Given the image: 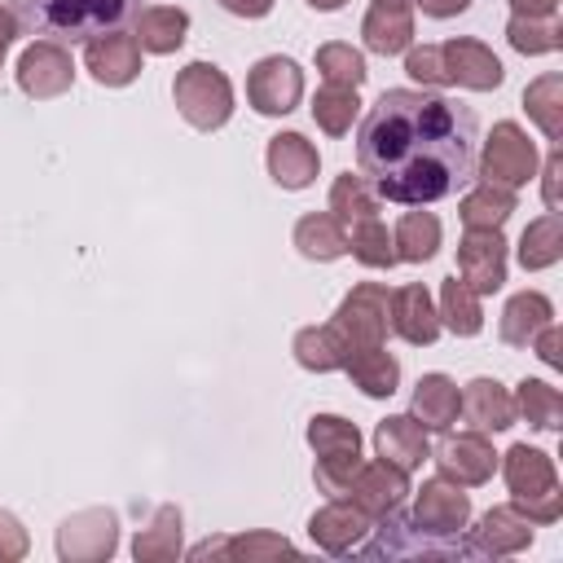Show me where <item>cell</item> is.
Wrapping results in <instances>:
<instances>
[{
	"label": "cell",
	"instance_id": "1",
	"mask_svg": "<svg viewBox=\"0 0 563 563\" xmlns=\"http://www.w3.org/2000/svg\"><path fill=\"white\" fill-rule=\"evenodd\" d=\"M479 119L435 88H383L356 128V167L378 198L422 207L475 176Z\"/></svg>",
	"mask_w": 563,
	"mask_h": 563
},
{
	"label": "cell",
	"instance_id": "2",
	"mask_svg": "<svg viewBox=\"0 0 563 563\" xmlns=\"http://www.w3.org/2000/svg\"><path fill=\"white\" fill-rule=\"evenodd\" d=\"M18 26L35 40L88 44L106 31H123L136 0H9Z\"/></svg>",
	"mask_w": 563,
	"mask_h": 563
},
{
	"label": "cell",
	"instance_id": "3",
	"mask_svg": "<svg viewBox=\"0 0 563 563\" xmlns=\"http://www.w3.org/2000/svg\"><path fill=\"white\" fill-rule=\"evenodd\" d=\"M497 462H501L510 501H515L532 523H559V515H563V493H559L554 457L541 453V449H532V444H510Z\"/></svg>",
	"mask_w": 563,
	"mask_h": 563
},
{
	"label": "cell",
	"instance_id": "4",
	"mask_svg": "<svg viewBox=\"0 0 563 563\" xmlns=\"http://www.w3.org/2000/svg\"><path fill=\"white\" fill-rule=\"evenodd\" d=\"M172 101H176V110L189 128L216 132L233 114V84L216 62H189L185 70H176Z\"/></svg>",
	"mask_w": 563,
	"mask_h": 563
},
{
	"label": "cell",
	"instance_id": "5",
	"mask_svg": "<svg viewBox=\"0 0 563 563\" xmlns=\"http://www.w3.org/2000/svg\"><path fill=\"white\" fill-rule=\"evenodd\" d=\"M347 347H378L391 334V290L383 282H356L330 321Z\"/></svg>",
	"mask_w": 563,
	"mask_h": 563
},
{
	"label": "cell",
	"instance_id": "6",
	"mask_svg": "<svg viewBox=\"0 0 563 563\" xmlns=\"http://www.w3.org/2000/svg\"><path fill=\"white\" fill-rule=\"evenodd\" d=\"M537 141H528V132L515 123V119H501L493 123L488 141H484V154H479V180L484 185H506V189H519L537 176Z\"/></svg>",
	"mask_w": 563,
	"mask_h": 563
},
{
	"label": "cell",
	"instance_id": "7",
	"mask_svg": "<svg viewBox=\"0 0 563 563\" xmlns=\"http://www.w3.org/2000/svg\"><path fill=\"white\" fill-rule=\"evenodd\" d=\"M119 550V515L106 506L75 510L57 523V559L62 563H106Z\"/></svg>",
	"mask_w": 563,
	"mask_h": 563
},
{
	"label": "cell",
	"instance_id": "8",
	"mask_svg": "<svg viewBox=\"0 0 563 563\" xmlns=\"http://www.w3.org/2000/svg\"><path fill=\"white\" fill-rule=\"evenodd\" d=\"M299 97H303V70H299L295 57L273 53V57H260L251 66V75H246V101H251L255 114H268V119L290 114L299 106Z\"/></svg>",
	"mask_w": 563,
	"mask_h": 563
},
{
	"label": "cell",
	"instance_id": "9",
	"mask_svg": "<svg viewBox=\"0 0 563 563\" xmlns=\"http://www.w3.org/2000/svg\"><path fill=\"white\" fill-rule=\"evenodd\" d=\"M75 84V62H70V48L57 44V40H31L18 57V88L31 97V101H53L62 92H70Z\"/></svg>",
	"mask_w": 563,
	"mask_h": 563
},
{
	"label": "cell",
	"instance_id": "10",
	"mask_svg": "<svg viewBox=\"0 0 563 563\" xmlns=\"http://www.w3.org/2000/svg\"><path fill=\"white\" fill-rule=\"evenodd\" d=\"M431 462H435V471H440L444 479H453V484H462V488H479V484H488L493 471H497V453H493V444H488L484 431L444 435V440L435 444Z\"/></svg>",
	"mask_w": 563,
	"mask_h": 563
},
{
	"label": "cell",
	"instance_id": "11",
	"mask_svg": "<svg viewBox=\"0 0 563 563\" xmlns=\"http://www.w3.org/2000/svg\"><path fill=\"white\" fill-rule=\"evenodd\" d=\"M409 519H413L422 532H431V537H462V528L471 523V497L462 493V484H453V479H444V475L422 479Z\"/></svg>",
	"mask_w": 563,
	"mask_h": 563
},
{
	"label": "cell",
	"instance_id": "12",
	"mask_svg": "<svg viewBox=\"0 0 563 563\" xmlns=\"http://www.w3.org/2000/svg\"><path fill=\"white\" fill-rule=\"evenodd\" d=\"M457 277L475 295H493L506 282V238L501 229H466L457 242Z\"/></svg>",
	"mask_w": 563,
	"mask_h": 563
},
{
	"label": "cell",
	"instance_id": "13",
	"mask_svg": "<svg viewBox=\"0 0 563 563\" xmlns=\"http://www.w3.org/2000/svg\"><path fill=\"white\" fill-rule=\"evenodd\" d=\"M440 57H444V70H449V84L457 88H471V92H493L501 88L506 79V66L501 57L484 44V40H471V35H453L440 44Z\"/></svg>",
	"mask_w": 563,
	"mask_h": 563
},
{
	"label": "cell",
	"instance_id": "14",
	"mask_svg": "<svg viewBox=\"0 0 563 563\" xmlns=\"http://www.w3.org/2000/svg\"><path fill=\"white\" fill-rule=\"evenodd\" d=\"M405 497H409V475L396 471V466H387L383 457H378V462H361V471L352 475V484H347V493H343V501H352V506L365 510L369 519L396 515V510L405 506Z\"/></svg>",
	"mask_w": 563,
	"mask_h": 563
},
{
	"label": "cell",
	"instance_id": "15",
	"mask_svg": "<svg viewBox=\"0 0 563 563\" xmlns=\"http://www.w3.org/2000/svg\"><path fill=\"white\" fill-rule=\"evenodd\" d=\"M532 528H537V523H532L515 501L493 506V510H484L479 523L471 528V550H475V559H506V554H519V550L532 545Z\"/></svg>",
	"mask_w": 563,
	"mask_h": 563
},
{
	"label": "cell",
	"instance_id": "16",
	"mask_svg": "<svg viewBox=\"0 0 563 563\" xmlns=\"http://www.w3.org/2000/svg\"><path fill=\"white\" fill-rule=\"evenodd\" d=\"M84 66L101 88H128L141 75V44L128 31H106L84 44Z\"/></svg>",
	"mask_w": 563,
	"mask_h": 563
},
{
	"label": "cell",
	"instance_id": "17",
	"mask_svg": "<svg viewBox=\"0 0 563 563\" xmlns=\"http://www.w3.org/2000/svg\"><path fill=\"white\" fill-rule=\"evenodd\" d=\"M369 528H374V519H369L365 510H356L352 501H343V497L325 501V506L308 519V537H312V545L325 550V554H352V550H361V541L369 537Z\"/></svg>",
	"mask_w": 563,
	"mask_h": 563
},
{
	"label": "cell",
	"instance_id": "18",
	"mask_svg": "<svg viewBox=\"0 0 563 563\" xmlns=\"http://www.w3.org/2000/svg\"><path fill=\"white\" fill-rule=\"evenodd\" d=\"M391 334L413 347H431L440 339V312L422 282H405L400 290H391Z\"/></svg>",
	"mask_w": 563,
	"mask_h": 563
},
{
	"label": "cell",
	"instance_id": "19",
	"mask_svg": "<svg viewBox=\"0 0 563 563\" xmlns=\"http://www.w3.org/2000/svg\"><path fill=\"white\" fill-rule=\"evenodd\" d=\"M374 453L387 462V466H396V471H418L427 457H431V444H427V427L418 422V418H409V413H391V418H383L378 427H374Z\"/></svg>",
	"mask_w": 563,
	"mask_h": 563
},
{
	"label": "cell",
	"instance_id": "20",
	"mask_svg": "<svg viewBox=\"0 0 563 563\" xmlns=\"http://www.w3.org/2000/svg\"><path fill=\"white\" fill-rule=\"evenodd\" d=\"M317 167H321V154L303 132H277L268 141V176L282 189H308L317 180Z\"/></svg>",
	"mask_w": 563,
	"mask_h": 563
},
{
	"label": "cell",
	"instance_id": "21",
	"mask_svg": "<svg viewBox=\"0 0 563 563\" xmlns=\"http://www.w3.org/2000/svg\"><path fill=\"white\" fill-rule=\"evenodd\" d=\"M457 413L471 422V431H510L515 427V396L497 378H471L462 387Z\"/></svg>",
	"mask_w": 563,
	"mask_h": 563
},
{
	"label": "cell",
	"instance_id": "22",
	"mask_svg": "<svg viewBox=\"0 0 563 563\" xmlns=\"http://www.w3.org/2000/svg\"><path fill=\"white\" fill-rule=\"evenodd\" d=\"M361 40L369 53L378 57H396L413 44V13L409 4H387V0H374L361 18Z\"/></svg>",
	"mask_w": 563,
	"mask_h": 563
},
{
	"label": "cell",
	"instance_id": "23",
	"mask_svg": "<svg viewBox=\"0 0 563 563\" xmlns=\"http://www.w3.org/2000/svg\"><path fill=\"white\" fill-rule=\"evenodd\" d=\"M185 35H189V13L176 4H150L132 13V40L141 44V53L167 57L185 44Z\"/></svg>",
	"mask_w": 563,
	"mask_h": 563
},
{
	"label": "cell",
	"instance_id": "24",
	"mask_svg": "<svg viewBox=\"0 0 563 563\" xmlns=\"http://www.w3.org/2000/svg\"><path fill=\"white\" fill-rule=\"evenodd\" d=\"M347 378L369 396V400H387L400 391V361L378 343V347H347L343 361Z\"/></svg>",
	"mask_w": 563,
	"mask_h": 563
},
{
	"label": "cell",
	"instance_id": "25",
	"mask_svg": "<svg viewBox=\"0 0 563 563\" xmlns=\"http://www.w3.org/2000/svg\"><path fill=\"white\" fill-rule=\"evenodd\" d=\"M457 405H462V391L449 374H422L409 400V418H418L427 431H449L457 422Z\"/></svg>",
	"mask_w": 563,
	"mask_h": 563
},
{
	"label": "cell",
	"instance_id": "26",
	"mask_svg": "<svg viewBox=\"0 0 563 563\" xmlns=\"http://www.w3.org/2000/svg\"><path fill=\"white\" fill-rule=\"evenodd\" d=\"M550 321H554L550 295H541V290H519V295L506 299L501 321H497V334H501V343H510V347H528L532 334H537L541 325H550Z\"/></svg>",
	"mask_w": 563,
	"mask_h": 563
},
{
	"label": "cell",
	"instance_id": "27",
	"mask_svg": "<svg viewBox=\"0 0 563 563\" xmlns=\"http://www.w3.org/2000/svg\"><path fill=\"white\" fill-rule=\"evenodd\" d=\"M180 532H185L180 506H158L150 515V523L136 532L132 559L136 563H172V559H180Z\"/></svg>",
	"mask_w": 563,
	"mask_h": 563
},
{
	"label": "cell",
	"instance_id": "28",
	"mask_svg": "<svg viewBox=\"0 0 563 563\" xmlns=\"http://www.w3.org/2000/svg\"><path fill=\"white\" fill-rule=\"evenodd\" d=\"M435 312H440V330H449L457 339H475L484 330V303L457 273L440 282V308Z\"/></svg>",
	"mask_w": 563,
	"mask_h": 563
},
{
	"label": "cell",
	"instance_id": "29",
	"mask_svg": "<svg viewBox=\"0 0 563 563\" xmlns=\"http://www.w3.org/2000/svg\"><path fill=\"white\" fill-rule=\"evenodd\" d=\"M295 246H299L303 260L330 264V260L347 255V229H343L330 211H308V216H299V224H295Z\"/></svg>",
	"mask_w": 563,
	"mask_h": 563
},
{
	"label": "cell",
	"instance_id": "30",
	"mask_svg": "<svg viewBox=\"0 0 563 563\" xmlns=\"http://www.w3.org/2000/svg\"><path fill=\"white\" fill-rule=\"evenodd\" d=\"M523 110L528 119L541 128L545 141H563V75L559 70H545L537 75L528 88H523Z\"/></svg>",
	"mask_w": 563,
	"mask_h": 563
},
{
	"label": "cell",
	"instance_id": "31",
	"mask_svg": "<svg viewBox=\"0 0 563 563\" xmlns=\"http://www.w3.org/2000/svg\"><path fill=\"white\" fill-rule=\"evenodd\" d=\"M515 255H519L523 273H541V268L559 264L563 260V220H559V211H545V216L528 220Z\"/></svg>",
	"mask_w": 563,
	"mask_h": 563
},
{
	"label": "cell",
	"instance_id": "32",
	"mask_svg": "<svg viewBox=\"0 0 563 563\" xmlns=\"http://www.w3.org/2000/svg\"><path fill=\"white\" fill-rule=\"evenodd\" d=\"M515 189H506V185H475L471 194H462V202H457V216H462V224L466 229H501L510 216H515Z\"/></svg>",
	"mask_w": 563,
	"mask_h": 563
},
{
	"label": "cell",
	"instance_id": "33",
	"mask_svg": "<svg viewBox=\"0 0 563 563\" xmlns=\"http://www.w3.org/2000/svg\"><path fill=\"white\" fill-rule=\"evenodd\" d=\"M295 361L303 369H312V374H334L347 361V343L330 321L325 325H303L295 334Z\"/></svg>",
	"mask_w": 563,
	"mask_h": 563
},
{
	"label": "cell",
	"instance_id": "34",
	"mask_svg": "<svg viewBox=\"0 0 563 563\" xmlns=\"http://www.w3.org/2000/svg\"><path fill=\"white\" fill-rule=\"evenodd\" d=\"M391 246H396V260L427 264L440 251V220L431 211H405L391 229Z\"/></svg>",
	"mask_w": 563,
	"mask_h": 563
},
{
	"label": "cell",
	"instance_id": "35",
	"mask_svg": "<svg viewBox=\"0 0 563 563\" xmlns=\"http://www.w3.org/2000/svg\"><path fill=\"white\" fill-rule=\"evenodd\" d=\"M515 418H523L532 431H559L563 427V396L545 378H523L515 387Z\"/></svg>",
	"mask_w": 563,
	"mask_h": 563
},
{
	"label": "cell",
	"instance_id": "36",
	"mask_svg": "<svg viewBox=\"0 0 563 563\" xmlns=\"http://www.w3.org/2000/svg\"><path fill=\"white\" fill-rule=\"evenodd\" d=\"M361 114V97L356 88H343V84H321L317 97H312V123L325 132V136H347L352 123Z\"/></svg>",
	"mask_w": 563,
	"mask_h": 563
},
{
	"label": "cell",
	"instance_id": "37",
	"mask_svg": "<svg viewBox=\"0 0 563 563\" xmlns=\"http://www.w3.org/2000/svg\"><path fill=\"white\" fill-rule=\"evenodd\" d=\"M330 216H334L343 229L356 224V220H365V216H378V194H374V185H369L361 172L334 176V185H330Z\"/></svg>",
	"mask_w": 563,
	"mask_h": 563
},
{
	"label": "cell",
	"instance_id": "38",
	"mask_svg": "<svg viewBox=\"0 0 563 563\" xmlns=\"http://www.w3.org/2000/svg\"><path fill=\"white\" fill-rule=\"evenodd\" d=\"M347 251L365 268H391V264H400L396 260V246H391V233H387V224L378 216H365V220L347 224Z\"/></svg>",
	"mask_w": 563,
	"mask_h": 563
},
{
	"label": "cell",
	"instance_id": "39",
	"mask_svg": "<svg viewBox=\"0 0 563 563\" xmlns=\"http://www.w3.org/2000/svg\"><path fill=\"white\" fill-rule=\"evenodd\" d=\"M308 444L317 457H361V431L339 413L308 418Z\"/></svg>",
	"mask_w": 563,
	"mask_h": 563
},
{
	"label": "cell",
	"instance_id": "40",
	"mask_svg": "<svg viewBox=\"0 0 563 563\" xmlns=\"http://www.w3.org/2000/svg\"><path fill=\"white\" fill-rule=\"evenodd\" d=\"M506 40H510L515 53L541 57V53H559L563 48V26H559V18H519V13H510Z\"/></svg>",
	"mask_w": 563,
	"mask_h": 563
},
{
	"label": "cell",
	"instance_id": "41",
	"mask_svg": "<svg viewBox=\"0 0 563 563\" xmlns=\"http://www.w3.org/2000/svg\"><path fill=\"white\" fill-rule=\"evenodd\" d=\"M317 70H321L325 84H343V88H361L365 75H369L365 70V57L352 44H339V40H330V44L317 48Z\"/></svg>",
	"mask_w": 563,
	"mask_h": 563
},
{
	"label": "cell",
	"instance_id": "42",
	"mask_svg": "<svg viewBox=\"0 0 563 563\" xmlns=\"http://www.w3.org/2000/svg\"><path fill=\"white\" fill-rule=\"evenodd\" d=\"M405 70L409 79H418L422 88H449V70H444V57H440V44H409L405 48Z\"/></svg>",
	"mask_w": 563,
	"mask_h": 563
},
{
	"label": "cell",
	"instance_id": "43",
	"mask_svg": "<svg viewBox=\"0 0 563 563\" xmlns=\"http://www.w3.org/2000/svg\"><path fill=\"white\" fill-rule=\"evenodd\" d=\"M295 545L286 537H273V532H251V537H224L220 541V554H233V559H268V554H290Z\"/></svg>",
	"mask_w": 563,
	"mask_h": 563
},
{
	"label": "cell",
	"instance_id": "44",
	"mask_svg": "<svg viewBox=\"0 0 563 563\" xmlns=\"http://www.w3.org/2000/svg\"><path fill=\"white\" fill-rule=\"evenodd\" d=\"M361 471V457H317V471H312V479H317V488L334 501V497H343L347 493V484H352V475Z\"/></svg>",
	"mask_w": 563,
	"mask_h": 563
},
{
	"label": "cell",
	"instance_id": "45",
	"mask_svg": "<svg viewBox=\"0 0 563 563\" xmlns=\"http://www.w3.org/2000/svg\"><path fill=\"white\" fill-rule=\"evenodd\" d=\"M26 550H31V537H26L22 519L0 506V563H18V559H26Z\"/></svg>",
	"mask_w": 563,
	"mask_h": 563
},
{
	"label": "cell",
	"instance_id": "46",
	"mask_svg": "<svg viewBox=\"0 0 563 563\" xmlns=\"http://www.w3.org/2000/svg\"><path fill=\"white\" fill-rule=\"evenodd\" d=\"M528 347H537V356L550 365V369H563V330L550 321V325H541L537 334H532V343Z\"/></svg>",
	"mask_w": 563,
	"mask_h": 563
},
{
	"label": "cell",
	"instance_id": "47",
	"mask_svg": "<svg viewBox=\"0 0 563 563\" xmlns=\"http://www.w3.org/2000/svg\"><path fill=\"white\" fill-rule=\"evenodd\" d=\"M559 180H563V150L554 145L550 158H545V167H541V194H545V207L550 211H559Z\"/></svg>",
	"mask_w": 563,
	"mask_h": 563
},
{
	"label": "cell",
	"instance_id": "48",
	"mask_svg": "<svg viewBox=\"0 0 563 563\" xmlns=\"http://www.w3.org/2000/svg\"><path fill=\"white\" fill-rule=\"evenodd\" d=\"M413 4H418L427 18H440V22H444V18H457V13L471 9V0H413Z\"/></svg>",
	"mask_w": 563,
	"mask_h": 563
},
{
	"label": "cell",
	"instance_id": "49",
	"mask_svg": "<svg viewBox=\"0 0 563 563\" xmlns=\"http://www.w3.org/2000/svg\"><path fill=\"white\" fill-rule=\"evenodd\" d=\"M220 9L233 18H264L273 13V0H220Z\"/></svg>",
	"mask_w": 563,
	"mask_h": 563
},
{
	"label": "cell",
	"instance_id": "50",
	"mask_svg": "<svg viewBox=\"0 0 563 563\" xmlns=\"http://www.w3.org/2000/svg\"><path fill=\"white\" fill-rule=\"evenodd\" d=\"M510 13H519V18H554L559 0H510Z\"/></svg>",
	"mask_w": 563,
	"mask_h": 563
},
{
	"label": "cell",
	"instance_id": "51",
	"mask_svg": "<svg viewBox=\"0 0 563 563\" xmlns=\"http://www.w3.org/2000/svg\"><path fill=\"white\" fill-rule=\"evenodd\" d=\"M18 35H22V26H18V18H13V9H9V4H0V53H9Z\"/></svg>",
	"mask_w": 563,
	"mask_h": 563
},
{
	"label": "cell",
	"instance_id": "52",
	"mask_svg": "<svg viewBox=\"0 0 563 563\" xmlns=\"http://www.w3.org/2000/svg\"><path fill=\"white\" fill-rule=\"evenodd\" d=\"M347 0H308V9H317V13H334V9H343Z\"/></svg>",
	"mask_w": 563,
	"mask_h": 563
},
{
	"label": "cell",
	"instance_id": "53",
	"mask_svg": "<svg viewBox=\"0 0 563 563\" xmlns=\"http://www.w3.org/2000/svg\"><path fill=\"white\" fill-rule=\"evenodd\" d=\"M387 4H409V0H387Z\"/></svg>",
	"mask_w": 563,
	"mask_h": 563
},
{
	"label": "cell",
	"instance_id": "54",
	"mask_svg": "<svg viewBox=\"0 0 563 563\" xmlns=\"http://www.w3.org/2000/svg\"><path fill=\"white\" fill-rule=\"evenodd\" d=\"M0 66H4V53H0Z\"/></svg>",
	"mask_w": 563,
	"mask_h": 563
}]
</instances>
